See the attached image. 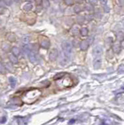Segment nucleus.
<instances>
[{
    "label": "nucleus",
    "instance_id": "c9c22d12",
    "mask_svg": "<svg viewBox=\"0 0 124 125\" xmlns=\"http://www.w3.org/2000/svg\"><path fill=\"white\" fill-rule=\"evenodd\" d=\"M110 53H111V50H108V53H107V55H108V58H109V59H111V58H112V57H113L112 54H111Z\"/></svg>",
    "mask_w": 124,
    "mask_h": 125
},
{
    "label": "nucleus",
    "instance_id": "79ce46f5",
    "mask_svg": "<svg viewBox=\"0 0 124 125\" xmlns=\"http://www.w3.org/2000/svg\"><path fill=\"white\" fill-rule=\"evenodd\" d=\"M121 46H122L123 48H124V40L122 41V42H121Z\"/></svg>",
    "mask_w": 124,
    "mask_h": 125
},
{
    "label": "nucleus",
    "instance_id": "473e14b6",
    "mask_svg": "<svg viewBox=\"0 0 124 125\" xmlns=\"http://www.w3.org/2000/svg\"><path fill=\"white\" fill-rule=\"evenodd\" d=\"M119 73H122L124 72V65H121L119 68Z\"/></svg>",
    "mask_w": 124,
    "mask_h": 125
},
{
    "label": "nucleus",
    "instance_id": "f8f14e48",
    "mask_svg": "<svg viewBox=\"0 0 124 125\" xmlns=\"http://www.w3.org/2000/svg\"><path fill=\"white\" fill-rule=\"evenodd\" d=\"M23 53L28 55V53H30V51L31 50V48H30V46H29V45L28 44H23Z\"/></svg>",
    "mask_w": 124,
    "mask_h": 125
},
{
    "label": "nucleus",
    "instance_id": "c756f323",
    "mask_svg": "<svg viewBox=\"0 0 124 125\" xmlns=\"http://www.w3.org/2000/svg\"><path fill=\"white\" fill-rule=\"evenodd\" d=\"M85 9H86L87 11H92V10H93V7H91V6L90 5H87L85 6Z\"/></svg>",
    "mask_w": 124,
    "mask_h": 125
},
{
    "label": "nucleus",
    "instance_id": "bb28decb",
    "mask_svg": "<svg viewBox=\"0 0 124 125\" xmlns=\"http://www.w3.org/2000/svg\"><path fill=\"white\" fill-rule=\"evenodd\" d=\"M33 51L34 52H38V46H37V44H33L32 45V48H31Z\"/></svg>",
    "mask_w": 124,
    "mask_h": 125
},
{
    "label": "nucleus",
    "instance_id": "a211bd4d",
    "mask_svg": "<svg viewBox=\"0 0 124 125\" xmlns=\"http://www.w3.org/2000/svg\"><path fill=\"white\" fill-rule=\"evenodd\" d=\"M5 67L6 68V70L9 72H13V67L12 66V63H10V62H7V63H6Z\"/></svg>",
    "mask_w": 124,
    "mask_h": 125
},
{
    "label": "nucleus",
    "instance_id": "e433bc0d",
    "mask_svg": "<svg viewBox=\"0 0 124 125\" xmlns=\"http://www.w3.org/2000/svg\"><path fill=\"white\" fill-rule=\"evenodd\" d=\"M118 3L120 6H124V0H118Z\"/></svg>",
    "mask_w": 124,
    "mask_h": 125
},
{
    "label": "nucleus",
    "instance_id": "423d86ee",
    "mask_svg": "<svg viewBox=\"0 0 124 125\" xmlns=\"http://www.w3.org/2000/svg\"><path fill=\"white\" fill-rule=\"evenodd\" d=\"M28 56H29V59L31 62L33 63H36L38 62V57H37V54H36V52L33 51L31 49L30 51V53H28Z\"/></svg>",
    "mask_w": 124,
    "mask_h": 125
},
{
    "label": "nucleus",
    "instance_id": "f704fd0d",
    "mask_svg": "<svg viewBox=\"0 0 124 125\" xmlns=\"http://www.w3.org/2000/svg\"><path fill=\"white\" fill-rule=\"evenodd\" d=\"M85 18H86V20H91L92 18H93V16H92V15H87V16H86Z\"/></svg>",
    "mask_w": 124,
    "mask_h": 125
},
{
    "label": "nucleus",
    "instance_id": "7ed1b4c3",
    "mask_svg": "<svg viewBox=\"0 0 124 125\" xmlns=\"http://www.w3.org/2000/svg\"><path fill=\"white\" fill-rule=\"evenodd\" d=\"M61 85L64 88H69V87L73 85V80L70 78V76H66V77H62V81L61 82Z\"/></svg>",
    "mask_w": 124,
    "mask_h": 125
},
{
    "label": "nucleus",
    "instance_id": "a19ab883",
    "mask_svg": "<svg viewBox=\"0 0 124 125\" xmlns=\"http://www.w3.org/2000/svg\"><path fill=\"white\" fill-rule=\"evenodd\" d=\"M124 92V85L121 88V89H120V91L119 92Z\"/></svg>",
    "mask_w": 124,
    "mask_h": 125
},
{
    "label": "nucleus",
    "instance_id": "58836bf2",
    "mask_svg": "<svg viewBox=\"0 0 124 125\" xmlns=\"http://www.w3.org/2000/svg\"><path fill=\"white\" fill-rule=\"evenodd\" d=\"M100 1H101V4H103V5H105L106 3H107V0H100Z\"/></svg>",
    "mask_w": 124,
    "mask_h": 125
},
{
    "label": "nucleus",
    "instance_id": "f257e3e1",
    "mask_svg": "<svg viewBox=\"0 0 124 125\" xmlns=\"http://www.w3.org/2000/svg\"><path fill=\"white\" fill-rule=\"evenodd\" d=\"M41 95V92L39 89L37 88L30 89L23 93V102H25L27 103H33L37 99H39V97Z\"/></svg>",
    "mask_w": 124,
    "mask_h": 125
},
{
    "label": "nucleus",
    "instance_id": "39448f33",
    "mask_svg": "<svg viewBox=\"0 0 124 125\" xmlns=\"http://www.w3.org/2000/svg\"><path fill=\"white\" fill-rule=\"evenodd\" d=\"M102 53H103V48L101 46H97L93 48V55L94 57L101 56Z\"/></svg>",
    "mask_w": 124,
    "mask_h": 125
},
{
    "label": "nucleus",
    "instance_id": "4be33fe9",
    "mask_svg": "<svg viewBox=\"0 0 124 125\" xmlns=\"http://www.w3.org/2000/svg\"><path fill=\"white\" fill-rule=\"evenodd\" d=\"M63 75H65V73H59V74H56V75L55 76V77H54V79H55V80H56V81H58L59 79L62 78Z\"/></svg>",
    "mask_w": 124,
    "mask_h": 125
},
{
    "label": "nucleus",
    "instance_id": "1a4fd4ad",
    "mask_svg": "<svg viewBox=\"0 0 124 125\" xmlns=\"http://www.w3.org/2000/svg\"><path fill=\"white\" fill-rule=\"evenodd\" d=\"M88 46H89V43H88V41L86 40L82 41L80 44V48L82 51H86L88 48Z\"/></svg>",
    "mask_w": 124,
    "mask_h": 125
},
{
    "label": "nucleus",
    "instance_id": "2eb2a0df",
    "mask_svg": "<svg viewBox=\"0 0 124 125\" xmlns=\"http://www.w3.org/2000/svg\"><path fill=\"white\" fill-rule=\"evenodd\" d=\"M9 60L11 61L12 63H14V64H16V63H18V60H17V58L16 55H10L9 56Z\"/></svg>",
    "mask_w": 124,
    "mask_h": 125
},
{
    "label": "nucleus",
    "instance_id": "5701e85b",
    "mask_svg": "<svg viewBox=\"0 0 124 125\" xmlns=\"http://www.w3.org/2000/svg\"><path fill=\"white\" fill-rule=\"evenodd\" d=\"M17 123L19 124H26L27 122L24 120V118L23 117H19L18 120H17Z\"/></svg>",
    "mask_w": 124,
    "mask_h": 125
},
{
    "label": "nucleus",
    "instance_id": "c85d7f7f",
    "mask_svg": "<svg viewBox=\"0 0 124 125\" xmlns=\"http://www.w3.org/2000/svg\"><path fill=\"white\" fill-rule=\"evenodd\" d=\"M77 21L79 23H82L84 22V17L83 16H78L77 17Z\"/></svg>",
    "mask_w": 124,
    "mask_h": 125
},
{
    "label": "nucleus",
    "instance_id": "aec40b11",
    "mask_svg": "<svg viewBox=\"0 0 124 125\" xmlns=\"http://www.w3.org/2000/svg\"><path fill=\"white\" fill-rule=\"evenodd\" d=\"M7 39L9 41H16V36L13 34H9L7 35Z\"/></svg>",
    "mask_w": 124,
    "mask_h": 125
},
{
    "label": "nucleus",
    "instance_id": "f03ea898",
    "mask_svg": "<svg viewBox=\"0 0 124 125\" xmlns=\"http://www.w3.org/2000/svg\"><path fill=\"white\" fill-rule=\"evenodd\" d=\"M62 48L63 50L65 55L66 58H69L71 54L73 53V47L72 45L70 44L69 41H64L62 43Z\"/></svg>",
    "mask_w": 124,
    "mask_h": 125
},
{
    "label": "nucleus",
    "instance_id": "6e6552de",
    "mask_svg": "<svg viewBox=\"0 0 124 125\" xmlns=\"http://www.w3.org/2000/svg\"><path fill=\"white\" fill-rule=\"evenodd\" d=\"M59 55V53H58V51L57 49H52L50 53H49V55H48V57H49V60L51 61H55L56 59H57Z\"/></svg>",
    "mask_w": 124,
    "mask_h": 125
},
{
    "label": "nucleus",
    "instance_id": "6ab92c4d",
    "mask_svg": "<svg viewBox=\"0 0 124 125\" xmlns=\"http://www.w3.org/2000/svg\"><path fill=\"white\" fill-rule=\"evenodd\" d=\"M80 33L82 36H87L88 34V29L86 28V27H83V28L80 29Z\"/></svg>",
    "mask_w": 124,
    "mask_h": 125
},
{
    "label": "nucleus",
    "instance_id": "393cba45",
    "mask_svg": "<svg viewBox=\"0 0 124 125\" xmlns=\"http://www.w3.org/2000/svg\"><path fill=\"white\" fill-rule=\"evenodd\" d=\"M42 2H43V6L45 8H47L49 6V1L48 0H42Z\"/></svg>",
    "mask_w": 124,
    "mask_h": 125
},
{
    "label": "nucleus",
    "instance_id": "a878e982",
    "mask_svg": "<svg viewBox=\"0 0 124 125\" xmlns=\"http://www.w3.org/2000/svg\"><path fill=\"white\" fill-rule=\"evenodd\" d=\"M123 38H124L123 34L122 32H118V34H117V39H118V40H122L123 41Z\"/></svg>",
    "mask_w": 124,
    "mask_h": 125
},
{
    "label": "nucleus",
    "instance_id": "72a5a7b5",
    "mask_svg": "<svg viewBox=\"0 0 124 125\" xmlns=\"http://www.w3.org/2000/svg\"><path fill=\"white\" fill-rule=\"evenodd\" d=\"M66 3L67 5L70 6V5H73V0H66Z\"/></svg>",
    "mask_w": 124,
    "mask_h": 125
},
{
    "label": "nucleus",
    "instance_id": "4468645a",
    "mask_svg": "<svg viewBox=\"0 0 124 125\" xmlns=\"http://www.w3.org/2000/svg\"><path fill=\"white\" fill-rule=\"evenodd\" d=\"M12 53L14 55H16V56H19V55H20V51L17 47H13L12 48Z\"/></svg>",
    "mask_w": 124,
    "mask_h": 125
},
{
    "label": "nucleus",
    "instance_id": "ddd939ff",
    "mask_svg": "<svg viewBox=\"0 0 124 125\" xmlns=\"http://www.w3.org/2000/svg\"><path fill=\"white\" fill-rule=\"evenodd\" d=\"M10 102L13 104H15V105H18V106H20L22 104V101L19 98H13L10 100Z\"/></svg>",
    "mask_w": 124,
    "mask_h": 125
},
{
    "label": "nucleus",
    "instance_id": "2f4dec72",
    "mask_svg": "<svg viewBox=\"0 0 124 125\" xmlns=\"http://www.w3.org/2000/svg\"><path fill=\"white\" fill-rule=\"evenodd\" d=\"M6 120H7V118L6 117H2L1 118V124H4L6 122Z\"/></svg>",
    "mask_w": 124,
    "mask_h": 125
},
{
    "label": "nucleus",
    "instance_id": "37998d69",
    "mask_svg": "<svg viewBox=\"0 0 124 125\" xmlns=\"http://www.w3.org/2000/svg\"><path fill=\"white\" fill-rule=\"evenodd\" d=\"M27 1H28V2H34V0H27Z\"/></svg>",
    "mask_w": 124,
    "mask_h": 125
},
{
    "label": "nucleus",
    "instance_id": "20e7f679",
    "mask_svg": "<svg viewBox=\"0 0 124 125\" xmlns=\"http://www.w3.org/2000/svg\"><path fill=\"white\" fill-rule=\"evenodd\" d=\"M40 45H41V46L43 48H48L49 46H50V41H48V39H46L45 37H42L41 36L40 37Z\"/></svg>",
    "mask_w": 124,
    "mask_h": 125
},
{
    "label": "nucleus",
    "instance_id": "b1692460",
    "mask_svg": "<svg viewBox=\"0 0 124 125\" xmlns=\"http://www.w3.org/2000/svg\"><path fill=\"white\" fill-rule=\"evenodd\" d=\"M81 10H82V9H81V7L79 5H77V6H74V12H75L76 13H79Z\"/></svg>",
    "mask_w": 124,
    "mask_h": 125
},
{
    "label": "nucleus",
    "instance_id": "412c9836",
    "mask_svg": "<svg viewBox=\"0 0 124 125\" xmlns=\"http://www.w3.org/2000/svg\"><path fill=\"white\" fill-rule=\"evenodd\" d=\"M29 41H30V37L28 35H25V36L23 37V39H22L23 44H28L29 43Z\"/></svg>",
    "mask_w": 124,
    "mask_h": 125
},
{
    "label": "nucleus",
    "instance_id": "9d476101",
    "mask_svg": "<svg viewBox=\"0 0 124 125\" xmlns=\"http://www.w3.org/2000/svg\"><path fill=\"white\" fill-rule=\"evenodd\" d=\"M121 44H118V43H116V44H114L112 46V51L114 52L116 54H119L120 53V51H121Z\"/></svg>",
    "mask_w": 124,
    "mask_h": 125
},
{
    "label": "nucleus",
    "instance_id": "dca6fc26",
    "mask_svg": "<svg viewBox=\"0 0 124 125\" xmlns=\"http://www.w3.org/2000/svg\"><path fill=\"white\" fill-rule=\"evenodd\" d=\"M9 84H10V85H11L12 88H14V87L16 86V80L13 77H10L9 78Z\"/></svg>",
    "mask_w": 124,
    "mask_h": 125
},
{
    "label": "nucleus",
    "instance_id": "4c0bfd02",
    "mask_svg": "<svg viewBox=\"0 0 124 125\" xmlns=\"http://www.w3.org/2000/svg\"><path fill=\"white\" fill-rule=\"evenodd\" d=\"M35 2H36V4L38 6H39L42 3V0H35Z\"/></svg>",
    "mask_w": 124,
    "mask_h": 125
},
{
    "label": "nucleus",
    "instance_id": "7c9ffc66",
    "mask_svg": "<svg viewBox=\"0 0 124 125\" xmlns=\"http://www.w3.org/2000/svg\"><path fill=\"white\" fill-rule=\"evenodd\" d=\"M4 70H6V67L4 68V67H3V65L1 64V70H0V71H1L2 74H6V71H5Z\"/></svg>",
    "mask_w": 124,
    "mask_h": 125
},
{
    "label": "nucleus",
    "instance_id": "ea45409f",
    "mask_svg": "<svg viewBox=\"0 0 124 125\" xmlns=\"http://www.w3.org/2000/svg\"><path fill=\"white\" fill-rule=\"evenodd\" d=\"M73 123H75V120H74V119H72V120L69 122V124H73Z\"/></svg>",
    "mask_w": 124,
    "mask_h": 125
},
{
    "label": "nucleus",
    "instance_id": "9b49d317",
    "mask_svg": "<svg viewBox=\"0 0 124 125\" xmlns=\"http://www.w3.org/2000/svg\"><path fill=\"white\" fill-rule=\"evenodd\" d=\"M80 30L79 29V27H77V25L73 26L72 28H71V30H70V32H71V34H72V35H74V36L77 35V34H78L80 33Z\"/></svg>",
    "mask_w": 124,
    "mask_h": 125
},
{
    "label": "nucleus",
    "instance_id": "0eeeda50",
    "mask_svg": "<svg viewBox=\"0 0 124 125\" xmlns=\"http://www.w3.org/2000/svg\"><path fill=\"white\" fill-rule=\"evenodd\" d=\"M93 66L94 69H99L101 66V56H96L94 59Z\"/></svg>",
    "mask_w": 124,
    "mask_h": 125
},
{
    "label": "nucleus",
    "instance_id": "f3484780",
    "mask_svg": "<svg viewBox=\"0 0 124 125\" xmlns=\"http://www.w3.org/2000/svg\"><path fill=\"white\" fill-rule=\"evenodd\" d=\"M33 8V6L31 3H27V4H25L23 6V9L25 10V11H30Z\"/></svg>",
    "mask_w": 124,
    "mask_h": 125
},
{
    "label": "nucleus",
    "instance_id": "cd10ccee",
    "mask_svg": "<svg viewBox=\"0 0 124 125\" xmlns=\"http://www.w3.org/2000/svg\"><path fill=\"white\" fill-rule=\"evenodd\" d=\"M87 1H88V2H89L90 4L92 5V6H93V5H96L97 2H98L97 0H87Z\"/></svg>",
    "mask_w": 124,
    "mask_h": 125
}]
</instances>
